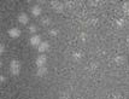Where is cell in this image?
I'll return each mask as SVG.
<instances>
[{"label": "cell", "instance_id": "obj_1", "mask_svg": "<svg viewBox=\"0 0 129 99\" xmlns=\"http://www.w3.org/2000/svg\"><path fill=\"white\" fill-rule=\"evenodd\" d=\"M10 71L15 76L19 75V72H21V63L17 61V59L11 61V63H10Z\"/></svg>", "mask_w": 129, "mask_h": 99}, {"label": "cell", "instance_id": "obj_2", "mask_svg": "<svg viewBox=\"0 0 129 99\" xmlns=\"http://www.w3.org/2000/svg\"><path fill=\"white\" fill-rule=\"evenodd\" d=\"M51 6L53 7V10H56L58 12H62L64 10V3H60V1H51Z\"/></svg>", "mask_w": 129, "mask_h": 99}, {"label": "cell", "instance_id": "obj_3", "mask_svg": "<svg viewBox=\"0 0 129 99\" xmlns=\"http://www.w3.org/2000/svg\"><path fill=\"white\" fill-rule=\"evenodd\" d=\"M46 62H47V57L44 55H41L36 58V65H38V68H40V66H45Z\"/></svg>", "mask_w": 129, "mask_h": 99}, {"label": "cell", "instance_id": "obj_4", "mask_svg": "<svg viewBox=\"0 0 129 99\" xmlns=\"http://www.w3.org/2000/svg\"><path fill=\"white\" fill-rule=\"evenodd\" d=\"M9 35L13 39H17V38L21 36V30H19L18 28H12V29L9 30Z\"/></svg>", "mask_w": 129, "mask_h": 99}, {"label": "cell", "instance_id": "obj_5", "mask_svg": "<svg viewBox=\"0 0 129 99\" xmlns=\"http://www.w3.org/2000/svg\"><path fill=\"white\" fill-rule=\"evenodd\" d=\"M18 22L22 23V24H27V23L29 22L28 15H27V13H24V12L19 13V15H18Z\"/></svg>", "mask_w": 129, "mask_h": 99}, {"label": "cell", "instance_id": "obj_6", "mask_svg": "<svg viewBox=\"0 0 129 99\" xmlns=\"http://www.w3.org/2000/svg\"><path fill=\"white\" fill-rule=\"evenodd\" d=\"M30 44L33 45V46H39L41 44V38H40V35H33L31 38H30Z\"/></svg>", "mask_w": 129, "mask_h": 99}, {"label": "cell", "instance_id": "obj_7", "mask_svg": "<svg viewBox=\"0 0 129 99\" xmlns=\"http://www.w3.org/2000/svg\"><path fill=\"white\" fill-rule=\"evenodd\" d=\"M48 47H50V44H48L47 41H44V42H41V44L38 46V49H39L40 52H45V51L48 49Z\"/></svg>", "mask_w": 129, "mask_h": 99}, {"label": "cell", "instance_id": "obj_8", "mask_svg": "<svg viewBox=\"0 0 129 99\" xmlns=\"http://www.w3.org/2000/svg\"><path fill=\"white\" fill-rule=\"evenodd\" d=\"M46 74H47V68L46 66H40V68H38V70H36V75L38 76H45Z\"/></svg>", "mask_w": 129, "mask_h": 99}, {"label": "cell", "instance_id": "obj_9", "mask_svg": "<svg viewBox=\"0 0 129 99\" xmlns=\"http://www.w3.org/2000/svg\"><path fill=\"white\" fill-rule=\"evenodd\" d=\"M31 13H33L35 17L40 16V15H41V7H40V6H38V5L33 6V9H31Z\"/></svg>", "mask_w": 129, "mask_h": 99}, {"label": "cell", "instance_id": "obj_10", "mask_svg": "<svg viewBox=\"0 0 129 99\" xmlns=\"http://www.w3.org/2000/svg\"><path fill=\"white\" fill-rule=\"evenodd\" d=\"M113 62H115L117 65H122L124 62H125V59H124V57H122V56H117V57L113 58Z\"/></svg>", "mask_w": 129, "mask_h": 99}, {"label": "cell", "instance_id": "obj_11", "mask_svg": "<svg viewBox=\"0 0 129 99\" xmlns=\"http://www.w3.org/2000/svg\"><path fill=\"white\" fill-rule=\"evenodd\" d=\"M125 24H127L125 18H118V19H116V26H117V28H122V27H124Z\"/></svg>", "mask_w": 129, "mask_h": 99}, {"label": "cell", "instance_id": "obj_12", "mask_svg": "<svg viewBox=\"0 0 129 99\" xmlns=\"http://www.w3.org/2000/svg\"><path fill=\"white\" fill-rule=\"evenodd\" d=\"M82 57H83V55H82V52H80V51H77V52H74L73 53V58L74 61H81L82 59Z\"/></svg>", "mask_w": 129, "mask_h": 99}, {"label": "cell", "instance_id": "obj_13", "mask_svg": "<svg viewBox=\"0 0 129 99\" xmlns=\"http://www.w3.org/2000/svg\"><path fill=\"white\" fill-rule=\"evenodd\" d=\"M75 6V3L74 1H65L64 3V7H68V9H73Z\"/></svg>", "mask_w": 129, "mask_h": 99}, {"label": "cell", "instance_id": "obj_14", "mask_svg": "<svg viewBox=\"0 0 129 99\" xmlns=\"http://www.w3.org/2000/svg\"><path fill=\"white\" fill-rule=\"evenodd\" d=\"M41 23L44 24V26H50L51 24V19L48 17H44L42 19H41Z\"/></svg>", "mask_w": 129, "mask_h": 99}, {"label": "cell", "instance_id": "obj_15", "mask_svg": "<svg viewBox=\"0 0 129 99\" xmlns=\"http://www.w3.org/2000/svg\"><path fill=\"white\" fill-rule=\"evenodd\" d=\"M122 9H123V11L125 12V13H128V12H129V1L124 3L123 5H122Z\"/></svg>", "mask_w": 129, "mask_h": 99}, {"label": "cell", "instance_id": "obj_16", "mask_svg": "<svg viewBox=\"0 0 129 99\" xmlns=\"http://www.w3.org/2000/svg\"><path fill=\"white\" fill-rule=\"evenodd\" d=\"M88 68H89V70H90V71H94V70H95L96 68H98V63H94V62H93V63H90Z\"/></svg>", "mask_w": 129, "mask_h": 99}, {"label": "cell", "instance_id": "obj_17", "mask_svg": "<svg viewBox=\"0 0 129 99\" xmlns=\"http://www.w3.org/2000/svg\"><path fill=\"white\" fill-rule=\"evenodd\" d=\"M60 99H71V97H70V94L69 93L63 92V93H60Z\"/></svg>", "mask_w": 129, "mask_h": 99}, {"label": "cell", "instance_id": "obj_18", "mask_svg": "<svg viewBox=\"0 0 129 99\" xmlns=\"http://www.w3.org/2000/svg\"><path fill=\"white\" fill-rule=\"evenodd\" d=\"M80 38H81V40H82V41H86V40H87V38H88V35H87L86 33H81V34H80Z\"/></svg>", "mask_w": 129, "mask_h": 99}, {"label": "cell", "instance_id": "obj_19", "mask_svg": "<svg viewBox=\"0 0 129 99\" xmlns=\"http://www.w3.org/2000/svg\"><path fill=\"white\" fill-rule=\"evenodd\" d=\"M36 29H38V28H36V26H30V27H29V32H30V33H35V32H36Z\"/></svg>", "mask_w": 129, "mask_h": 99}, {"label": "cell", "instance_id": "obj_20", "mask_svg": "<svg viewBox=\"0 0 129 99\" xmlns=\"http://www.w3.org/2000/svg\"><path fill=\"white\" fill-rule=\"evenodd\" d=\"M112 99H124L121 94H118V93H116V94H113L112 95Z\"/></svg>", "mask_w": 129, "mask_h": 99}, {"label": "cell", "instance_id": "obj_21", "mask_svg": "<svg viewBox=\"0 0 129 99\" xmlns=\"http://www.w3.org/2000/svg\"><path fill=\"white\" fill-rule=\"evenodd\" d=\"M50 34L51 35H57V34H58V30H57V29H51Z\"/></svg>", "mask_w": 129, "mask_h": 99}, {"label": "cell", "instance_id": "obj_22", "mask_svg": "<svg viewBox=\"0 0 129 99\" xmlns=\"http://www.w3.org/2000/svg\"><path fill=\"white\" fill-rule=\"evenodd\" d=\"M4 51H5V47H4V45L0 44V55H1V53H3Z\"/></svg>", "mask_w": 129, "mask_h": 99}, {"label": "cell", "instance_id": "obj_23", "mask_svg": "<svg viewBox=\"0 0 129 99\" xmlns=\"http://www.w3.org/2000/svg\"><path fill=\"white\" fill-rule=\"evenodd\" d=\"M89 4L90 5H93V6H96L98 5V1H89Z\"/></svg>", "mask_w": 129, "mask_h": 99}, {"label": "cell", "instance_id": "obj_24", "mask_svg": "<svg viewBox=\"0 0 129 99\" xmlns=\"http://www.w3.org/2000/svg\"><path fill=\"white\" fill-rule=\"evenodd\" d=\"M127 44H128V46H129V38L127 39Z\"/></svg>", "mask_w": 129, "mask_h": 99}, {"label": "cell", "instance_id": "obj_25", "mask_svg": "<svg viewBox=\"0 0 129 99\" xmlns=\"http://www.w3.org/2000/svg\"><path fill=\"white\" fill-rule=\"evenodd\" d=\"M0 66H1V61H0Z\"/></svg>", "mask_w": 129, "mask_h": 99}]
</instances>
